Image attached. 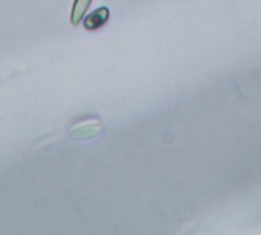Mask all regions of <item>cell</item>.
Segmentation results:
<instances>
[{"label":"cell","mask_w":261,"mask_h":235,"mask_svg":"<svg viewBox=\"0 0 261 235\" xmlns=\"http://www.w3.org/2000/svg\"><path fill=\"white\" fill-rule=\"evenodd\" d=\"M109 9L107 8H98L93 12H90L86 20H84V28L87 31H95L99 29L101 26H104L109 20Z\"/></svg>","instance_id":"obj_1"},{"label":"cell","mask_w":261,"mask_h":235,"mask_svg":"<svg viewBox=\"0 0 261 235\" xmlns=\"http://www.w3.org/2000/svg\"><path fill=\"white\" fill-rule=\"evenodd\" d=\"M92 0H75L73 3V8H72V15H70V23L73 26L80 24V21L83 20L86 11L89 9Z\"/></svg>","instance_id":"obj_2"}]
</instances>
